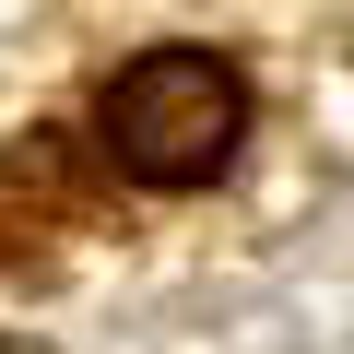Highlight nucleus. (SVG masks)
<instances>
[{"instance_id": "2", "label": "nucleus", "mask_w": 354, "mask_h": 354, "mask_svg": "<svg viewBox=\"0 0 354 354\" xmlns=\"http://www.w3.org/2000/svg\"><path fill=\"white\" fill-rule=\"evenodd\" d=\"M83 201H95L83 142L71 130H24L12 153H0V260L36 248V236H59V225H83Z\"/></svg>"}, {"instance_id": "1", "label": "nucleus", "mask_w": 354, "mask_h": 354, "mask_svg": "<svg viewBox=\"0 0 354 354\" xmlns=\"http://www.w3.org/2000/svg\"><path fill=\"white\" fill-rule=\"evenodd\" d=\"M248 142V83L213 48H142L95 95V153L142 189H213Z\"/></svg>"}]
</instances>
